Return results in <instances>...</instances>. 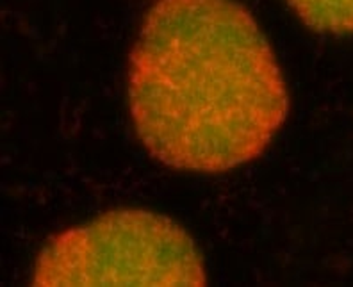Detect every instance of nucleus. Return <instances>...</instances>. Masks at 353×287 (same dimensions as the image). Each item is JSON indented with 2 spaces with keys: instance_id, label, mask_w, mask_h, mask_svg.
<instances>
[{
  "instance_id": "nucleus-1",
  "label": "nucleus",
  "mask_w": 353,
  "mask_h": 287,
  "mask_svg": "<svg viewBox=\"0 0 353 287\" xmlns=\"http://www.w3.org/2000/svg\"><path fill=\"white\" fill-rule=\"evenodd\" d=\"M127 91L139 141L185 172L250 163L289 111L275 54L236 0H159L130 52Z\"/></svg>"
},
{
  "instance_id": "nucleus-2",
  "label": "nucleus",
  "mask_w": 353,
  "mask_h": 287,
  "mask_svg": "<svg viewBox=\"0 0 353 287\" xmlns=\"http://www.w3.org/2000/svg\"><path fill=\"white\" fill-rule=\"evenodd\" d=\"M205 268L181 225L148 210H112L47 243L32 286H203Z\"/></svg>"
},
{
  "instance_id": "nucleus-3",
  "label": "nucleus",
  "mask_w": 353,
  "mask_h": 287,
  "mask_svg": "<svg viewBox=\"0 0 353 287\" xmlns=\"http://www.w3.org/2000/svg\"><path fill=\"white\" fill-rule=\"evenodd\" d=\"M303 23L318 32L353 34V0H285Z\"/></svg>"
}]
</instances>
